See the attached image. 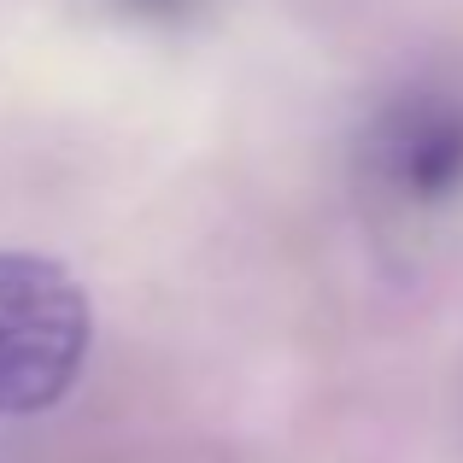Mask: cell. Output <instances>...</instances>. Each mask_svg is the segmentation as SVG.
I'll return each mask as SVG.
<instances>
[{
  "instance_id": "obj_1",
  "label": "cell",
  "mask_w": 463,
  "mask_h": 463,
  "mask_svg": "<svg viewBox=\"0 0 463 463\" xmlns=\"http://www.w3.org/2000/svg\"><path fill=\"white\" fill-rule=\"evenodd\" d=\"M94 340L82 282L42 252H0V417H42L77 387Z\"/></svg>"
},
{
  "instance_id": "obj_2",
  "label": "cell",
  "mask_w": 463,
  "mask_h": 463,
  "mask_svg": "<svg viewBox=\"0 0 463 463\" xmlns=\"http://www.w3.org/2000/svg\"><path fill=\"white\" fill-rule=\"evenodd\" d=\"M358 158L387 200L446 205L463 194V94L440 82H411L370 112Z\"/></svg>"
},
{
  "instance_id": "obj_3",
  "label": "cell",
  "mask_w": 463,
  "mask_h": 463,
  "mask_svg": "<svg viewBox=\"0 0 463 463\" xmlns=\"http://www.w3.org/2000/svg\"><path fill=\"white\" fill-rule=\"evenodd\" d=\"M129 6H141V12H176L182 0H129Z\"/></svg>"
}]
</instances>
